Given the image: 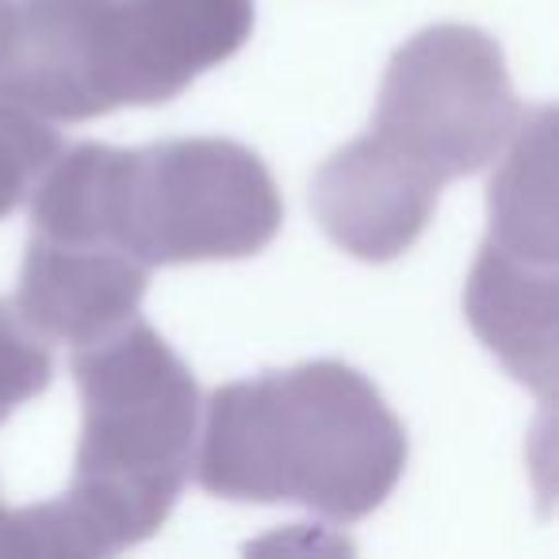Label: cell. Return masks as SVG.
I'll list each match as a JSON object with an SVG mask.
<instances>
[{
	"mask_svg": "<svg viewBox=\"0 0 559 559\" xmlns=\"http://www.w3.org/2000/svg\"><path fill=\"white\" fill-rule=\"evenodd\" d=\"M406 429L368 376L307 360L211 391L195 479L230 502H299L360 521L406 467Z\"/></svg>",
	"mask_w": 559,
	"mask_h": 559,
	"instance_id": "1",
	"label": "cell"
},
{
	"mask_svg": "<svg viewBox=\"0 0 559 559\" xmlns=\"http://www.w3.org/2000/svg\"><path fill=\"white\" fill-rule=\"evenodd\" d=\"M81 444L73 483L55 498L70 559L116 556L150 540L192 475L200 388L150 322L73 353Z\"/></svg>",
	"mask_w": 559,
	"mask_h": 559,
	"instance_id": "2",
	"label": "cell"
},
{
	"mask_svg": "<svg viewBox=\"0 0 559 559\" xmlns=\"http://www.w3.org/2000/svg\"><path fill=\"white\" fill-rule=\"evenodd\" d=\"M116 146L81 142L55 157L32 200L16 307L43 337L88 345L139 314L150 264L123 241Z\"/></svg>",
	"mask_w": 559,
	"mask_h": 559,
	"instance_id": "3",
	"label": "cell"
},
{
	"mask_svg": "<svg viewBox=\"0 0 559 559\" xmlns=\"http://www.w3.org/2000/svg\"><path fill=\"white\" fill-rule=\"evenodd\" d=\"M123 241L150 264L241 261L284 223L276 180L230 139H165L119 154Z\"/></svg>",
	"mask_w": 559,
	"mask_h": 559,
	"instance_id": "4",
	"label": "cell"
},
{
	"mask_svg": "<svg viewBox=\"0 0 559 559\" xmlns=\"http://www.w3.org/2000/svg\"><path fill=\"white\" fill-rule=\"evenodd\" d=\"M521 104L502 47L467 24H437L391 55L372 134L449 185L498 162Z\"/></svg>",
	"mask_w": 559,
	"mask_h": 559,
	"instance_id": "5",
	"label": "cell"
},
{
	"mask_svg": "<svg viewBox=\"0 0 559 559\" xmlns=\"http://www.w3.org/2000/svg\"><path fill=\"white\" fill-rule=\"evenodd\" d=\"M253 35V0H93L88 70L96 116L180 96Z\"/></svg>",
	"mask_w": 559,
	"mask_h": 559,
	"instance_id": "6",
	"label": "cell"
},
{
	"mask_svg": "<svg viewBox=\"0 0 559 559\" xmlns=\"http://www.w3.org/2000/svg\"><path fill=\"white\" fill-rule=\"evenodd\" d=\"M437 192L441 185L429 173L368 131L322 162L311 185V207L337 249L383 264L403 257L426 234Z\"/></svg>",
	"mask_w": 559,
	"mask_h": 559,
	"instance_id": "7",
	"label": "cell"
},
{
	"mask_svg": "<svg viewBox=\"0 0 559 559\" xmlns=\"http://www.w3.org/2000/svg\"><path fill=\"white\" fill-rule=\"evenodd\" d=\"M464 311L490 353L551 403L556 388V253L487 238L464 288Z\"/></svg>",
	"mask_w": 559,
	"mask_h": 559,
	"instance_id": "8",
	"label": "cell"
},
{
	"mask_svg": "<svg viewBox=\"0 0 559 559\" xmlns=\"http://www.w3.org/2000/svg\"><path fill=\"white\" fill-rule=\"evenodd\" d=\"M62 139L24 104L0 96V218L32 195L35 180L58 157Z\"/></svg>",
	"mask_w": 559,
	"mask_h": 559,
	"instance_id": "9",
	"label": "cell"
},
{
	"mask_svg": "<svg viewBox=\"0 0 559 559\" xmlns=\"http://www.w3.org/2000/svg\"><path fill=\"white\" fill-rule=\"evenodd\" d=\"M55 376L50 345L12 299H0V426L16 406L43 395Z\"/></svg>",
	"mask_w": 559,
	"mask_h": 559,
	"instance_id": "10",
	"label": "cell"
},
{
	"mask_svg": "<svg viewBox=\"0 0 559 559\" xmlns=\"http://www.w3.org/2000/svg\"><path fill=\"white\" fill-rule=\"evenodd\" d=\"M12 35H16V4L12 0H0V66L12 50Z\"/></svg>",
	"mask_w": 559,
	"mask_h": 559,
	"instance_id": "11",
	"label": "cell"
}]
</instances>
